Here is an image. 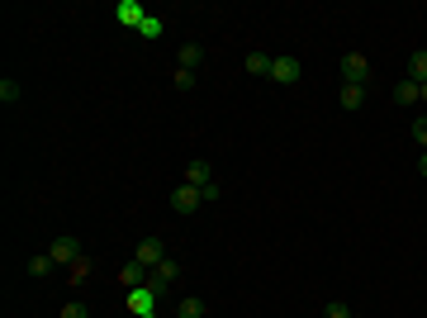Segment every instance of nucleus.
Listing matches in <instances>:
<instances>
[{"label":"nucleus","mask_w":427,"mask_h":318,"mask_svg":"<svg viewBox=\"0 0 427 318\" xmlns=\"http://www.w3.org/2000/svg\"><path fill=\"white\" fill-rule=\"evenodd\" d=\"M57 318H86V304H81V300L62 304V314H57Z\"/></svg>","instance_id":"obj_23"},{"label":"nucleus","mask_w":427,"mask_h":318,"mask_svg":"<svg viewBox=\"0 0 427 318\" xmlns=\"http://www.w3.org/2000/svg\"><path fill=\"white\" fill-rule=\"evenodd\" d=\"M351 318H356V314H351Z\"/></svg>","instance_id":"obj_29"},{"label":"nucleus","mask_w":427,"mask_h":318,"mask_svg":"<svg viewBox=\"0 0 427 318\" xmlns=\"http://www.w3.org/2000/svg\"><path fill=\"white\" fill-rule=\"evenodd\" d=\"M133 261H138V266H161V261H166V247H161V238H142L138 242V252H133Z\"/></svg>","instance_id":"obj_6"},{"label":"nucleus","mask_w":427,"mask_h":318,"mask_svg":"<svg viewBox=\"0 0 427 318\" xmlns=\"http://www.w3.org/2000/svg\"><path fill=\"white\" fill-rule=\"evenodd\" d=\"M409 81L427 86V52H413V57H409Z\"/></svg>","instance_id":"obj_16"},{"label":"nucleus","mask_w":427,"mask_h":318,"mask_svg":"<svg viewBox=\"0 0 427 318\" xmlns=\"http://www.w3.org/2000/svg\"><path fill=\"white\" fill-rule=\"evenodd\" d=\"M418 100H423V105H427V86H423V91H418Z\"/></svg>","instance_id":"obj_27"},{"label":"nucleus","mask_w":427,"mask_h":318,"mask_svg":"<svg viewBox=\"0 0 427 318\" xmlns=\"http://www.w3.org/2000/svg\"><path fill=\"white\" fill-rule=\"evenodd\" d=\"M124 304L133 309V318H142V314H157L161 295H157L152 285H138V290H124Z\"/></svg>","instance_id":"obj_3"},{"label":"nucleus","mask_w":427,"mask_h":318,"mask_svg":"<svg viewBox=\"0 0 427 318\" xmlns=\"http://www.w3.org/2000/svg\"><path fill=\"white\" fill-rule=\"evenodd\" d=\"M205 314H209V304L200 295H186V300L176 304V318H205Z\"/></svg>","instance_id":"obj_11"},{"label":"nucleus","mask_w":427,"mask_h":318,"mask_svg":"<svg viewBox=\"0 0 427 318\" xmlns=\"http://www.w3.org/2000/svg\"><path fill=\"white\" fill-rule=\"evenodd\" d=\"M300 76H304V62L295 57V52H280V57H271V81H275V86H295Z\"/></svg>","instance_id":"obj_1"},{"label":"nucleus","mask_w":427,"mask_h":318,"mask_svg":"<svg viewBox=\"0 0 427 318\" xmlns=\"http://www.w3.org/2000/svg\"><path fill=\"white\" fill-rule=\"evenodd\" d=\"M52 266H57V261H52V256H33V261H29V276H47V271H52Z\"/></svg>","instance_id":"obj_21"},{"label":"nucleus","mask_w":427,"mask_h":318,"mask_svg":"<svg viewBox=\"0 0 427 318\" xmlns=\"http://www.w3.org/2000/svg\"><path fill=\"white\" fill-rule=\"evenodd\" d=\"M161 29H166V24H161V15H147L138 24V38H161Z\"/></svg>","instance_id":"obj_18"},{"label":"nucleus","mask_w":427,"mask_h":318,"mask_svg":"<svg viewBox=\"0 0 427 318\" xmlns=\"http://www.w3.org/2000/svg\"><path fill=\"white\" fill-rule=\"evenodd\" d=\"M418 171H423V176H427V152H423V161H418Z\"/></svg>","instance_id":"obj_26"},{"label":"nucleus","mask_w":427,"mask_h":318,"mask_svg":"<svg viewBox=\"0 0 427 318\" xmlns=\"http://www.w3.org/2000/svg\"><path fill=\"white\" fill-rule=\"evenodd\" d=\"M142 318H157V314H142Z\"/></svg>","instance_id":"obj_28"},{"label":"nucleus","mask_w":427,"mask_h":318,"mask_svg":"<svg viewBox=\"0 0 427 318\" xmlns=\"http://www.w3.org/2000/svg\"><path fill=\"white\" fill-rule=\"evenodd\" d=\"M119 280H124V290H138V285H147V266H138V261H124Z\"/></svg>","instance_id":"obj_10"},{"label":"nucleus","mask_w":427,"mask_h":318,"mask_svg":"<svg viewBox=\"0 0 427 318\" xmlns=\"http://www.w3.org/2000/svg\"><path fill=\"white\" fill-rule=\"evenodd\" d=\"M86 280H91V256H81V261L67 266V285H86Z\"/></svg>","instance_id":"obj_13"},{"label":"nucleus","mask_w":427,"mask_h":318,"mask_svg":"<svg viewBox=\"0 0 427 318\" xmlns=\"http://www.w3.org/2000/svg\"><path fill=\"white\" fill-rule=\"evenodd\" d=\"M209 181H214V171H209V161H190V166H186V186H195V191H205Z\"/></svg>","instance_id":"obj_9"},{"label":"nucleus","mask_w":427,"mask_h":318,"mask_svg":"<svg viewBox=\"0 0 427 318\" xmlns=\"http://www.w3.org/2000/svg\"><path fill=\"white\" fill-rule=\"evenodd\" d=\"M337 105H342V110H361L365 105V86H342V96H337Z\"/></svg>","instance_id":"obj_12"},{"label":"nucleus","mask_w":427,"mask_h":318,"mask_svg":"<svg viewBox=\"0 0 427 318\" xmlns=\"http://www.w3.org/2000/svg\"><path fill=\"white\" fill-rule=\"evenodd\" d=\"M342 86H365L370 81V62H365V52H342Z\"/></svg>","instance_id":"obj_2"},{"label":"nucleus","mask_w":427,"mask_h":318,"mask_svg":"<svg viewBox=\"0 0 427 318\" xmlns=\"http://www.w3.org/2000/svg\"><path fill=\"white\" fill-rule=\"evenodd\" d=\"M247 72L252 76H271V52H247Z\"/></svg>","instance_id":"obj_17"},{"label":"nucleus","mask_w":427,"mask_h":318,"mask_svg":"<svg viewBox=\"0 0 427 318\" xmlns=\"http://www.w3.org/2000/svg\"><path fill=\"white\" fill-rule=\"evenodd\" d=\"M409 133H413V143H418V147L427 152V114H418V119H413V128H409Z\"/></svg>","instance_id":"obj_20"},{"label":"nucleus","mask_w":427,"mask_h":318,"mask_svg":"<svg viewBox=\"0 0 427 318\" xmlns=\"http://www.w3.org/2000/svg\"><path fill=\"white\" fill-rule=\"evenodd\" d=\"M15 100H19V81L0 76V105H15Z\"/></svg>","instance_id":"obj_19"},{"label":"nucleus","mask_w":427,"mask_h":318,"mask_svg":"<svg viewBox=\"0 0 427 318\" xmlns=\"http://www.w3.org/2000/svg\"><path fill=\"white\" fill-rule=\"evenodd\" d=\"M176 280H181V266H176L171 256H166V261H161V266H152V271H147V285L157 290V295H166V290H171Z\"/></svg>","instance_id":"obj_4"},{"label":"nucleus","mask_w":427,"mask_h":318,"mask_svg":"<svg viewBox=\"0 0 427 318\" xmlns=\"http://www.w3.org/2000/svg\"><path fill=\"white\" fill-rule=\"evenodd\" d=\"M114 19H119L124 29L138 33V24L147 19V10H142V0H119V5H114Z\"/></svg>","instance_id":"obj_7"},{"label":"nucleus","mask_w":427,"mask_h":318,"mask_svg":"<svg viewBox=\"0 0 427 318\" xmlns=\"http://www.w3.org/2000/svg\"><path fill=\"white\" fill-rule=\"evenodd\" d=\"M200 195H205V205H214V200H219V195H223V186H219V181H209V186H205V191H200Z\"/></svg>","instance_id":"obj_25"},{"label":"nucleus","mask_w":427,"mask_h":318,"mask_svg":"<svg viewBox=\"0 0 427 318\" xmlns=\"http://www.w3.org/2000/svg\"><path fill=\"white\" fill-rule=\"evenodd\" d=\"M47 256H52L57 266H72V261H81V242L72 238V233H67V238H57L52 247H47Z\"/></svg>","instance_id":"obj_8"},{"label":"nucleus","mask_w":427,"mask_h":318,"mask_svg":"<svg viewBox=\"0 0 427 318\" xmlns=\"http://www.w3.org/2000/svg\"><path fill=\"white\" fill-rule=\"evenodd\" d=\"M176 62H181V67H186V72H195V67H200V62H205V52H200V43H186V48H181V52H176Z\"/></svg>","instance_id":"obj_14"},{"label":"nucleus","mask_w":427,"mask_h":318,"mask_svg":"<svg viewBox=\"0 0 427 318\" xmlns=\"http://www.w3.org/2000/svg\"><path fill=\"white\" fill-rule=\"evenodd\" d=\"M323 318H351V309H347V304H342V300H332L328 309H323Z\"/></svg>","instance_id":"obj_22"},{"label":"nucleus","mask_w":427,"mask_h":318,"mask_svg":"<svg viewBox=\"0 0 427 318\" xmlns=\"http://www.w3.org/2000/svg\"><path fill=\"white\" fill-rule=\"evenodd\" d=\"M200 205H205V195L195 191V186H186V181L171 191V209H176V214H195Z\"/></svg>","instance_id":"obj_5"},{"label":"nucleus","mask_w":427,"mask_h":318,"mask_svg":"<svg viewBox=\"0 0 427 318\" xmlns=\"http://www.w3.org/2000/svg\"><path fill=\"white\" fill-rule=\"evenodd\" d=\"M418 91H423V86H418V81H409V76H404V81H399V86H394V100H399V105H418Z\"/></svg>","instance_id":"obj_15"},{"label":"nucleus","mask_w":427,"mask_h":318,"mask_svg":"<svg viewBox=\"0 0 427 318\" xmlns=\"http://www.w3.org/2000/svg\"><path fill=\"white\" fill-rule=\"evenodd\" d=\"M195 86V72H186V67H176V91H190Z\"/></svg>","instance_id":"obj_24"}]
</instances>
